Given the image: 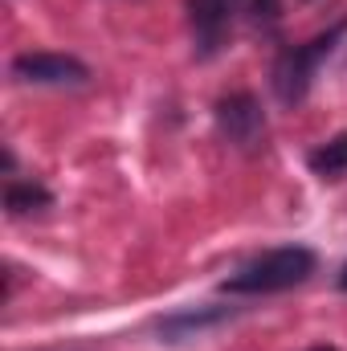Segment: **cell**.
<instances>
[{
	"label": "cell",
	"instance_id": "obj_3",
	"mask_svg": "<svg viewBox=\"0 0 347 351\" xmlns=\"http://www.w3.org/2000/svg\"><path fill=\"white\" fill-rule=\"evenodd\" d=\"M217 131L237 147V152H258L265 143V110L250 90H233L217 98Z\"/></svg>",
	"mask_w": 347,
	"mask_h": 351
},
{
	"label": "cell",
	"instance_id": "obj_2",
	"mask_svg": "<svg viewBox=\"0 0 347 351\" xmlns=\"http://www.w3.org/2000/svg\"><path fill=\"white\" fill-rule=\"evenodd\" d=\"M344 29H347V21L335 25V29H327V33H319V37H311L307 45H294V49H282V53H278L274 74H270V86H274V94H278L282 106H294V102L307 98V90L315 82L323 58L335 49V41L344 37Z\"/></svg>",
	"mask_w": 347,
	"mask_h": 351
},
{
	"label": "cell",
	"instance_id": "obj_1",
	"mask_svg": "<svg viewBox=\"0 0 347 351\" xmlns=\"http://www.w3.org/2000/svg\"><path fill=\"white\" fill-rule=\"evenodd\" d=\"M315 254L307 245H282V250H270L254 258L250 265H241L221 290L225 294H278V290H290L298 282H307L315 274Z\"/></svg>",
	"mask_w": 347,
	"mask_h": 351
},
{
	"label": "cell",
	"instance_id": "obj_10",
	"mask_svg": "<svg viewBox=\"0 0 347 351\" xmlns=\"http://www.w3.org/2000/svg\"><path fill=\"white\" fill-rule=\"evenodd\" d=\"M311 351H335V348H311Z\"/></svg>",
	"mask_w": 347,
	"mask_h": 351
},
{
	"label": "cell",
	"instance_id": "obj_4",
	"mask_svg": "<svg viewBox=\"0 0 347 351\" xmlns=\"http://www.w3.org/2000/svg\"><path fill=\"white\" fill-rule=\"evenodd\" d=\"M12 78H21L29 86H82V82H90V70L86 62H78L70 53L33 49V53L12 58Z\"/></svg>",
	"mask_w": 347,
	"mask_h": 351
},
{
	"label": "cell",
	"instance_id": "obj_7",
	"mask_svg": "<svg viewBox=\"0 0 347 351\" xmlns=\"http://www.w3.org/2000/svg\"><path fill=\"white\" fill-rule=\"evenodd\" d=\"M53 204V192L45 184H33V180H12L4 188V208L12 217H25V213H41Z\"/></svg>",
	"mask_w": 347,
	"mask_h": 351
},
{
	"label": "cell",
	"instance_id": "obj_9",
	"mask_svg": "<svg viewBox=\"0 0 347 351\" xmlns=\"http://www.w3.org/2000/svg\"><path fill=\"white\" fill-rule=\"evenodd\" d=\"M339 290H347V262H344V269H339Z\"/></svg>",
	"mask_w": 347,
	"mask_h": 351
},
{
	"label": "cell",
	"instance_id": "obj_6",
	"mask_svg": "<svg viewBox=\"0 0 347 351\" xmlns=\"http://www.w3.org/2000/svg\"><path fill=\"white\" fill-rule=\"evenodd\" d=\"M192 12V37H196V53L208 58L221 49L225 33H229V16H233V0H188Z\"/></svg>",
	"mask_w": 347,
	"mask_h": 351
},
{
	"label": "cell",
	"instance_id": "obj_8",
	"mask_svg": "<svg viewBox=\"0 0 347 351\" xmlns=\"http://www.w3.org/2000/svg\"><path fill=\"white\" fill-rule=\"evenodd\" d=\"M307 164H311V172L323 176V180L347 176V131L344 135H331L327 143H319V147L307 156Z\"/></svg>",
	"mask_w": 347,
	"mask_h": 351
},
{
	"label": "cell",
	"instance_id": "obj_5",
	"mask_svg": "<svg viewBox=\"0 0 347 351\" xmlns=\"http://www.w3.org/2000/svg\"><path fill=\"white\" fill-rule=\"evenodd\" d=\"M233 315H237L233 306H188V311H176L168 319H160L156 331H160V343H184V339H200L204 331L229 323Z\"/></svg>",
	"mask_w": 347,
	"mask_h": 351
}]
</instances>
